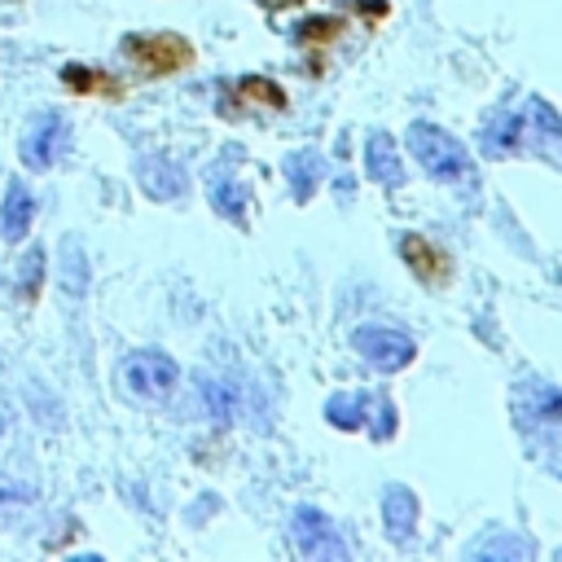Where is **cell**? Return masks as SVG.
<instances>
[{"mask_svg":"<svg viewBox=\"0 0 562 562\" xmlns=\"http://www.w3.org/2000/svg\"><path fill=\"white\" fill-rule=\"evenodd\" d=\"M382 522L391 531V540H408L417 527V496L404 483H391L382 496Z\"/></svg>","mask_w":562,"mask_h":562,"instance_id":"obj_11","label":"cell"},{"mask_svg":"<svg viewBox=\"0 0 562 562\" xmlns=\"http://www.w3.org/2000/svg\"><path fill=\"white\" fill-rule=\"evenodd\" d=\"M351 347H356L373 369H386V373L413 364V356H417V342H413L404 329H391V325H360V329L351 334Z\"/></svg>","mask_w":562,"mask_h":562,"instance_id":"obj_5","label":"cell"},{"mask_svg":"<svg viewBox=\"0 0 562 562\" xmlns=\"http://www.w3.org/2000/svg\"><path fill=\"white\" fill-rule=\"evenodd\" d=\"M4 426H9V422H4V413H0V435H4Z\"/></svg>","mask_w":562,"mask_h":562,"instance_id":"obj_25","label":"cell"},{"mask_svg":"<svg viewBox=\"0 0 562 562\" xmlns=\"http://www.w3.org/2000/svg\"><path fill=\"white\" fill-rule=\"evenodd\" d=\"M290 536H294L299 553H303V558H316V562H325V558L342 562V558L351 553V549H347V540L338 536V527H334L321 509H312V505L294 509V518H290Z\"/></svg>","mask_w":562,"mask_h":562,"instance_id":"obj_6","label":"cell"},{"mask_svg":"<svg viewBox=\"0 0 562 562\" xmlns=\"http://www.w3.org/2000/svg\"><path fill=\"white\" fill-rule=\"evenodd\" d=\"M176 378H180L176 360H171L167 351H154V347L132 351V356L123 360V369H119V382H123L127 395H136V400H162V395H171Z\"/></svg>","mask_w":562,"mask_h":562,"instance_id":"obj_2","label":"cell"},{"mask_svg":"<svg viewBox=\"0 0 562 562\" xmlns=\"http://www.w3.org/2000/svg\"><path fill=\"white\" fill-rule=\"evenodd\" d=\"M400 255H404V263L422 277V281H430V285H439V281H448V255L435 246V241H426L422 233H404L400 237Z\"/></svg>","mask_w":562,"mask_h":562,"instance_id":"obj_7","label":"cell"},{"mask_svg":"<svg viewBox=\"0 0 562 562\" xmlns=\"http://www.w3.org/2000/svg\"><path fill=\"white\" fill-rule=\"evenodd\" d=\"M31 220H35V198L22 180H13L4 189V206H0V237L4 241H22L31 233Z\"/></svg>","mask_w":562,"mask_h":562,"instance_id":"obj_8","label":"cell"},{"mask_svg":"<svg viewBox=\"0 0 562 562\" xmlns=\"http://www.w3.org/2000/svg\"><path fill=\"white\" fill-rule=\"evenodd\" d=\"M40 290H44V250L31 246V250L22 255V268H18V294H22L26 303H35Z\"/></svg>","mask_w":562,"mask_h":562,"instance_id":"obj_17","label":"cell"},{"mask_svg":"<svg viewBox=\"0 0 562 562\" xmlns=\"http://www.w3.org/2000/svg\"><path fill=\"white\" fill-rule=\"evenodd\" d=\"M35 492L26 487V483H18V479H0V505H26Z\"/></svg>","mask_w":562,"mask_h":562,"instance_id":"obj_23","label":"cell"},{"mask_svg":"<svg viewBox=\"0 0 562 562\" xmlns=\"http://www.w3.org/2000/svg\"><path fill=\"white\" fill-rule=\"evenodd\" d=\"M136 176H140V189L149 198H158V202H171V198L184 193V176H180V167L171 158H140Z\"/></svg>","mask_w":562,"mask_h":562,"instance_id":"obj_10","label":"cell"},{"mask_svg":"<svg viewBox=\"0 0 562 562\" xmlns=\"http://www.w3.org/2000/svg\"><path fill=\"white\" fill-rule=\"evenodd\" d=\"M123 53L145 70V75H176L193 61V44L184 35H171V31H158V35H127L123 40Z\"/></svg>","mask_w":562,"mask_h":562,"instance_id":"obj_4","label":"cell"},{"mask_svg":"<svg viewBox=\"0 0 562 562\" xmlns=\"http://www.w3.org/2000/svg\"><path fill=\"white\" fill-rule=\"evenodd\" d=\"M395 435V408L391 400H378V417H373V439H391Z\"/></svg>","mask_w":562,"mask_h":562,"instance_id":"obj_22","label":"cell"},{"mask_svg":"<svg viewBox=\"0 0 562 562\" xmlns=\"http://www.w3.org/2000/svg\"><path fill=\"white\" fill-rule=\"evenodd\" d=\"M408 149H413V158H417L435 180H461V176H470V158H465L461 140L448 136V132L435 127V123H413V127H408Z\"/></svg>","mask_w":562,"mask_h":562,"instance_id":"obj_1","label":"cell"},{"mask_svg":"<svg viewBox=\"0 0 562 562\" xmlns=\"http://www.w3.org/2000/svg\"><path fill=\"white\" fill-rule=\"evenodd\" d=\"M57 268H61V290H66V294H83V290H88V259H83V246H79L75 237L61 241Z\"/></svg>","mask_w":562,"mask_h":562,"instance_id":"obj_14","label":"cell"},{"mask_svg":"<svg viewBox=\"0 0 562 562\" xmlns=\"http://www.w3.org/2000/svg\"><path fill=\"white\" fill-rule=\"evenodd\" d=\"M479 553H492V558H527L531 549L522 540H487V544H474V558Z\"/></svg>","mask_w":562,"mask_h":562,"instance_id":"obj_21","label":"cell"},{"mask_svg":"<svg viewBox=\"0 0 562 562\" xmlns=\"http://www.w3.org/2000/svg\"><path fill=\"white\" fill-rule=\"evenodd\" d=\"M364 408H369L364 395H334V400L325 404V417H329L338 430H356V426L364 422Z\"/></svg>","mask_w":562,"mask_h":562,"instance_id":"obj_18","label":"cell"},{"mask_svg":"<svg viewBox=\"0 0 562 562\" xmlns=\"http://www.w3.org/2000/svg\"><path fill=\"white\" fill-rule=\"evenodd\" d=\"M206 193H211V206H215V211H224V215H233V220L246 215V189H241L233 176L211 171V176H206Z\"/></svg>","mask_w":562,"mask_h":562,"instance_id":"obj_13","label":"cell"},{"mask_svg":"<svg viewBox=\"0 0 562 562\" xmlns=\"http://www.w3.org/2000/svg\"><path fill=\"white\" fill-rule=\"evenodd\" d=\"M202 400H206V408H211L215 422H228V417H233V404H237V391L206 378V382H202Z\"/></svg>","mask_w":562,"mask_h":562,"instance_id":"obj_19","label":"cell"},{"mask_svg":"<svg viewBox=\"0 0 562 562\" xmlns=\"http://www.w3.org/2000/svg\"><path fill=\"white\" fill-rule=\"evenodd\" d=\"M61 83H66L70 92H110V97H119V92H123L110 75H101L97 66H79V61L61 66Z\"/></svg>","mask_w":562,"mask_h":562,"instance_id":"obj_15","label":"cell"},{"mask_svg":"<svg viewBox=\"0 0 562 562\" xmlns=\"http://www.w3.org/2000/svg\"><path fill=\"white\" fill-rule=\"evenodd\" d=\"M263 4H268V9H277V4H294V0H263Z\"/></svg>","mask_w":562,"mask_h":562,"instance_id":"obj_24","label":"cell"},{"mask_svg":"<svg viewBox=\"0 0 562 562\" xmlns=\"http://www.w3.org/2000/svg\"><path fill=\"white\" fill-rule=\"evenodd\" d=\"M285 180H290V189H294V198L299 202H307L312 193H316V184H321V171H325V162L312 154V149H299V154H290L285 158Z\"/></svg>","mask_w":562,"mask_h":562,"instance_id":"obj_12","label":"cell"},{"mask_svg":"<svg viewBox=\"0 0 562 562\" xmlns=\"http://www.w3.org/2000/svg\"><path fill=\"white\" fill-rule=\"evenodd\" d=\"M364 162H369V176L386 189H395L404 180V162H400V149H395V136L386 132H373L369 145H364Z\"/></svg>","mask_w":562,"mask_h":562,"instance_id":"obj_9","label":"cell"},{"mask_svg":"<svg viewBox=\"0 0 562 562\" xmlns=\"http://www.w3.org/2000/svg\"><path fill=\"white\" fill-rule=\"evenodd\" d=\"M342 31V18H312V22H303L294 35L303 40V44H316V40H334Z\"/></svg>","mask_w":562,"mask_h":562,"instance_id":"obj_20","label":"cell"},{"mask_svg":"<svg viewBox=\"0 0 562 562\" xmlns=\"http://www.w3.org/2000/svg\"><path fill=\"white\" fill-rule=\"evenodd\" d=\"M66 149H70V123H66L57 110H40V114L26 123L22 140H18V154H22V162H26L31 171H48Z\"/></svg>","mask_w":562,"mask_h":562,"instance_id":"obj_3","label":"cell"},{"mask_svg":"<svg viewBox=\"0 0 562 562\" xmlns=\"http://www.w3.org/2000/svg\"><path fill=\"white\" fill-rule=\"evenodd\" d=\"M237 97L250 101V105H263V110H285V92H281V83H272V79H263V75L241 79V83H237Z\"/></svg>","mask_w":562,"mask_h":562,"instance_id":"obj_16","label":"cell"}]
</instances>
